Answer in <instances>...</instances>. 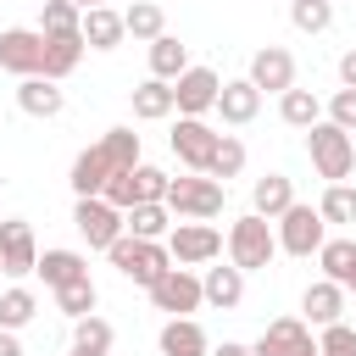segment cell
<instances>
[{
    "mask_svg": "<svg viewBox=\"0 0 356 356\" xmlns=\"http://www.w3.org/2000/svg\"><path fill=\"white\" fill-rule=\"evenodd\" d=\"M17 106L28 111V117H61V106H67V95L56 89V78H44V72H33V78H22L17 83Z\"/></svg>",
    "mask_w": 356,
    "mask_h": 356,
    "instance_id": "44dd1931",
    "label": "cell"
},
{
    "mask_svg": "<svg viewBox=\"0 0 356 356\" xmlns=\"http://www.w3.org/2000/svg\"><path fill=\"white\" fill-rule=\"evenodd\" d=\"M261 95H284L289 83H295V56L284 50V44H261L256 56H250V72H245Z\"/></svg>",
    "mask_w": 356,
    "mask_h": 356,
    "instance_id": "5bb4252c",
    "label": "cell"
},
{
    "mask_svg": "<svg viewBox=\"0 0 356 356\" xmlns=\"http://www.w3.org/2000/svg\"><path fill=\"white\" fill-rule=\"evenodd\" d=\"M72 6H78V11H89V6H106V0H72Z\"/></svg>",
    "mask_w": 356,
    "mask_h": 356,
    "instance_id": "7dc6e473",
    "label": "cell"
},
{
    "mask_svg": "<svg viewBox=\"0 0 356 356\" xmlns=\"http://www.w3.org/2000/svg\"><path fill=\"white\" fill-rule=\"evenodd\" d=\"M228 128H245V122H256V111H261V89L250 83V78H228L222 89H217V106H211Z\"/></svg>",
    "mask_w": 356,
    "mask_h": 356,
    "instance_id": "9a60e30c",
    "label": "cell"
},
{
    "mask_svg": "<svg viewBox=\"0 0 356 356\" xmlns=\"http://www.w3.org/2000/svg\"><path fill=\"white\" fill-rule=\"evenodd\" d=\"M83 11L72 0H39V33H78Z\"/></svg>",
    "mask_w": 356,
    "mask_h": 356,
    "instance_id": "d590c367",
    "label": "cell"
},
{
    "mask_svg": "<svg viewBox=\"0 0 356 356\" xmlns=\"http://www.w3.org/2000/svg\"><path fill=\"white\" fill-rule=\"evenodd\" d=\"M39 317V295L28 289V284H11V289H0V328H28Z\"/></svg>",
    "mask_w": 356,
    "mask_h": 356,
    "instance_id": "4316f807",
    "label": "cell"
},
{
    "mask_svg": "<svg viewBox=\"0 0 356 356\" xmlns=\"http://www.w3.org/2000/svg\"><path fill=\"white\" fill-rule=\"evenodd\" d=\"M128 100H134V117L139 122H161V117H172L178 106H172V83L167 78H145V83H134L128 89Z\"/></svg>",
    "mask_w": 356,
    "mask_h": 356,
    "instance_id": "603a6c76",
    "label": "cell"
},
{
    "mask_svg": "<svg viewBox=\"0 0 356 356\" xmlns=\"http://www.w3.org/2000/svg\"><path fill=\"white\" fill-rule=\"evenodd\" d=\"M167 256H172L178 267H206V261H217V256H222V234H217L211 222L178 217V222L167 228Z\"/></svg>",
    "mask_w": 356,
    "mask_h": 356,
    "instance_id": "8992f818",
    "label": "cell"
},
{
    "mask_svg": "<svg viewBox=\"0 0 356 356\" xmlns=\"http://www.w3.org/2000/svg\"><path fill=\"white\" fill-rule=\"evenodd\" d=\"M72 228L83 234L89 250H106V245L122 234V211H117L111 200H100V195H83V200L72 206Z\"/></svg>",
    "mask_w": 356,
    "mask_h": 356,
    "instance_id": "9c48e42d",
    "label": "cell"
},
{
    "mask_svg": "<svg viewBox=\"0 0 356 356\" xmlns=\"http://www.w3.org/2000/svg\"><path fill=\"white\" fill-rule=\"evenodd\" d=\"M317 356H356V328L339 317V323H328L323 334H317Z\"/></svg>",
    "mask_w": 356,
    "mask_h": 356,
    "instance_id": "f35d334b",
    "label": "cell"
},
{
    "mask_svg": "<svg viewBox=\"0 0 356 356\" xmlns=\"http://www.w3.org/2000/svg\"><path fill=\"white\" fill-rule=\"evenodd\" d=\"M312 323L306 317H273L261 328V339L250 345V356H312Z\"/></svg>",
    "mask_w": 356,
    "mask_h": 356,
    "instance_id": "30bf717a",
    "label": "cell"
},
{
    "mask_svg": "<svg viewBox=\"0 0 356 356\" xmlns=\"http://www.w3.org/2000/svg\"><path fill=\"white\" fill-rule=\"evenodd\" d=\"M328 122L345 128V134H356V89H339V95L328 100Z\"/></svg>",
    "mask_w": 356,
    "mask_h": 356,
    "instance_id": "b9f144b4",
    "label": "cell"
},
{
    "mask_svg": "<svg viewBox=\"0 0 356 356\" xmlns=\"http://www.w3.org/2000/svg\"><path fill=\"white\" fill-rule=\"evenodd\" d=\"M317 261H323V278L345 284L350 267H356V245H350V239H323V245H317Z\"/></svg>",
    "mask_w": 356,
    "mask_h": 356,
    "instance_id": "836d02e7",
    "label": "cell"
},
{
    "mask_svg": "<svg viewBox=\"0 0 356 356\" xmlns=\"http://www.w3.org/2000/svg\"><path fill=\"white\" fill-rule=\"evenodd\" d=\"M345 295H356V267H350V278H345Z\"/></svg>",
    "mask_w": 356,
    "mask_h": 356,
    "instance_id": "c3c4849f",
    "label": "cell"
},
{
    "mask_svg": "<svg viewBox=\"0 0 356 356\" xmlns=\"http://www.w3.org/2000/svg\"><path fill=\"white\" fill-rule=\"evenodd\" d=\"M44 61V33L39 28H6L0 33V67L17 72V78H33Z\"/></svg>",
    "mask_w": 356,
    "mask_h": 356,
    "instance_id": "4fadbf2b",
    "label": "cell"
},
{
    "mask_svg": "<svg viewBox=\"0 0 356 356\" xmlns=\"http://www.w3.org/2000/svg\"><path fill=\"white\" fill-rule=\"evenodd\" d=\"M184 67H189V44H178L172 33H156L150 39V78H167L172 83Z\"/></svg>",
    "mask_w": 356,
    "mask_h": 356,
    "instance_id": "83f0119b",
    "label": "cell"
},
{
    "mask_svg": "<svg viewBox=\"0 0 356 356\" xmlns=\"http://www.w3.org/2000/svg\"><path fill=\"white\" fill-rule=\"evenodd\" d=\"M228 200V184L206 178V172H189V178H167V211L172 217H195V222H211Z\"/></svg>",
    "mask_w": 356,
    "mask_h": 356,
    "instance_id": "277c9868",
    "label": "cell"
},
{
    "mask_svg": "<svg viewBox=\"0 0 356 356\" xmlns=\"http://www.w3.org/2000/svg\"><path fill=\"white\" fill-rule=\"evenodd\" d=\"M106 256H111V267H117L128 284H139V289H150V284L172 267V256H167V245H161V239H134L128 228L106 245Z\"/></svg>",
    "mask_w": 356,
    "mask_h": 356,
    "instance_id": "3957f363",
    "label": "cell"
},
{
    "mask_svg": "<svg viewBox=\"0 0 356 356\" xmlns=\"http://www.w3.org/2000/svg\"><path fill=\"white\" fill-rule=\"evenodd\" d=\"M72 356H111V350H78V345H72Z\"/></svg>",
    "mask_w": 356,
    "mask_h": 356,
    "instance_id": "bcb514c9",
    "label": "cell"
},
{
    "mask_svg": "<svg viewBox=\"0 0 356 356\" xmlns=\"http://www.w3.org/2000/svg\"><path fill=\"white\" fill-rule=\"evenodd\" d=\"M156 345H161V356H211V339L195 317H167Z\"/></svg>",
    "mask_w": 356,
    "mask_h": 356,
    "instance_id": "d6986e66",
    "label": "cell"
},
{
    "mask_svg": "<svg viewBox=\"0 0 356 356\" xmlns=\"http://www.w3.org/2000/svg\"><path fill=\"white\" fill-rule=\"evenodd\" d=\"M106 178H111V167H106L100 145L78 150V161H72V195H78V200H83V195H100V189H106Z\"/></svg>",
    "mask_w": 356,
    "mask_h": 356,
    "instance_id": "484cf974",
    "label": "cell"
},
{
    "mask_svg": "<svg viewBox=\"0 0 356 356\" xmlns=\"http://www.w3.org/2000/svg\"><path fill=\"white\" fill-rule=\"evenodd\" d=\"M100 156H106L111 172L139 167V134H134V128H106V134H100Z\"/></svg>",
    "mask_w": 356,
    "mask_h": 356,
    "instance_id": "f1b7e54d",
    "label": "cell"
},
{
    "mask_svg": "<svg viewBox=\"0 0 356 356\" xmlns=\"http://www.w3.org/2000/svg\"><path fill=\"white\" fill-rule=\"evenodd\" d=\"M200 300L206 306H217V312H234L239 300H245V273L228 261V267H206L200 273Z\"/></svg>",
    "mask_w": 356,
    "mask_h": 356,
    "instance_id": "ac0fdd59",
    "label": "cell"
},
{
    "mask_svg": "<svg viewBox=\"0 0 356 356\" xmlns=\"http://www.w3.org/2000/svg\"><path fill=\"white\" fill-rule=\"evenodd\" d=\"M278 117H284L289 128H312V122L323 117V100H317L312 89H295V83H289V89L278 95Z\"/></svg>",
    "mask_w": 356,
    "mask_h": 356,
    "instance_id": "4dcf8cb0",
    "label": "cell"
},
{
    "mask_svg": "<svg viewBox=\"0 0 356 356\" xmlns=\"http://www.w3.org/2000/svg\"><path fill=\"white\" fill-rule=\"evenodd\" d=\"M122 28H128V39H156V33H167V11L156 6V0H134L128 11H122Z\"/></svg>",
    "mask_w": 356,
    "mask_h": 356,
    "instance_id": "f546056e",
    "label": "cell"
},
{
    "mask_svg": "<svg viewBox=\"0 0 356 356\" xmlns=\"http://www.w3.org/2000/svg\"><path fill=\"white\" fill-rule=\"evenodd\" d=\"M95 306H100L95 278H78V284H61V289H56V312H67V317H83V312H95Z\"/></svg>",
    "mask_w": 356,
    "mask_h": 356,
    "instance_id": "e575fe53",
    "label": "cell"
},
{
    "mask_svg": "<svg viewBox=\"0 0 356 356\" xmlns=\"http://www.w3.org/2000/svg\"><path fill=\"white\" fill-rule=\"evenodd\" d=\"M100 200H111L117 211H128V206H134V167H128V172H111L106 189H100Z\"/></svg>",
    "mask_w": 356,
    "mask_h": 356,
    "instance_id": "60d3db41",
    "label": "cell"
},
{
    "mask_svg": "<svg viewBox=\"0 0 356 356\" xmlns=\"http://www.w3.org/2000/svg\"><path fill=\"white\" fill-rule=\"evenodd\" d=\"M289 206H295V184H289L284 172H267V178L250 184V211H256V217L273 222V217H284Z\"/></svg>",
    "mask_w": 356,
    "mask_h": 356,
    "instance_id": "7402d4cb",
    "label": "cell"
},
{
    "mask_svg": "<svg viewBox=\"0 0 356 356\" xmlns=\"http://www.w3.org/2000/svg\"><path fill=\"white\" fill-rule=\"evenodd\" d=\"M83 50H89V44H83V33H44V61H39V72L61 83V78H72V72H78Z\"/></svg>",
    "mask_w": 356,
    "mask_h": 356,
    "instance_id": "e0dca14e",
    "label": "cell"
},
{
    "mask_svg": "<svg viewBox=\"0 0 356 356\" xmlns=\"http://www.w3.org/2000/svg\"><path fill=\"white\" fill-rule=\"evenodd\" d=\"M122 228H128L134 239H167L172 211H167V200H139V206L122 211Z\"/></svg>",
    "mask_w": 356,
    "mask_h": 356,
    "instance_id": "cb8c5ba5",
    "label": "cell"
},
{
    "mask_svg": "<svg viewBox=\"0 0 356 356\" xmlns=\"http://www.w3.org/2000/svg\"><path fill=\"white\" fill-rule=\"evenodd\" d=\"M300 317H306L312 328H328V323H339V317H345V284H334V278H317V284H306V295H300Z\"/></svg>",
    "mask_w": 356,
    "mask_h": 356,
    "instance_id": "2e32d148",
    "label": "cell"
},
{
    "mask_svg": "<svg viewBox=\"0 0 356 356\" xmlns=\"http://www.w3.org/2000/svg\"><path fill=\"white\" fill-rule=\"evenodd\" d=\"M39 261V245H33V228L22 217H6L0 222V273L6 278H28Z\"/></svg>",
    "mask_w": 356,
    "mask_h": 356,
    "instance_id": "7c38bea8",
    "label": "cell"
},
{
    "mask_svg": "<svg viewBox=\"0 0 356 356\" xmlns=\"http://www.w3.org/2000/svg\"><path fill=\"white\" fill-rule=\"evenodd\" d=\"M289 22H295L300 33H323V28L334 22V0H295V6H289Z\"/></svg>",
    "mask_w": 356,
    "mask_h": 356,
    "instance_id": "74e56055",
    "label": "cell"
},
{
    "mask_svg": "<svg viewBox=\"0 0 356 356\" xmlns=\"http://www.w3.org/2000/svg\"><path fill=\"white\" fill-rule=\"evenodd\" d=\"M339 89H356V44L339 56Z\"/></svg>",
    "mask_w": 356,
    "mask_h": 356,
    "instance_id": "7bdbcfd3",
    "label": "cell"
},
{
    "mask_svg": "<svg viewBox=\"0 0 356 356\" xmlns=\"http://www.w3.org/2000/svg\"><path fill=\"white\" fill-rule=\"evenodd\" d=\"M145 295H150V306L167 312V317H189V312H200V278H195L189 267H178V261H172Z\"/></svg>",
    "mask_w": 356,
    "mask_h": 356,
    "instance_id": "52a82bcc",
    "label": "cell"
},
{
    "mask_svg": "<svg viewBox=\"0 0 356 356\" xmlns=\"http://www.w3.org/2000/svg\"><path fill=\"white\" fill-rule=\"evenodd\" d=\"M239 172H245V145H239L234 134H217V145H211V161H206V178L228 184V178H239Z\"/></svg>",
    "mask_w": 356,
    "mask_h": 356,
    "instance_id": "1f68e13d",
    "label": "cell"
},
{
    "mask_svg": "<svg viewBox=\"0 0 356 356\" xmlns=\"http://www.w3.org/2000/svg\"><path fill=\"white\" fill-rule=\"evenodd\" d=\"M78 33H83V44H89V50H117V44L128 39L122 11H111V6H89V11H83V22H78Z\"/></svg>",
    "mask_w": 356,
    "mask_h": 356,
    "instance_id": "ffe728a7",
    "label": "cell"
},
{
    "mask_svg": "<svg viewBox=\"0 0 356 356\" xmlns=\"http://www.w3.org/2000/svg\"><path fill=\"white\" fill-rule=\"evenodd\" d=\"M217 89H222V78L211 72V67H184L178 78H172V106H178V117H206L211 106H217Z\"/></svg>",
    "mask_w": 356,
    "mask_h": 356,
    "instance_id": "ba28073f",
    "label": "cell"
},
{
    "mask_svg": "<svg viewBox=\"0 0 356 356\" xmlns=\"http://www.w3.org/2000/svg\"><path fill=\"white\" fill-rule=\"evenodd\" d=\"M222 250H228V261H234L239 273H261V267H273V256H278V234H273V222H267V217L245 211V217H234V222H228Z\"/></svg>",
    "mask_w": 356,
    "mask_h": 356,
    "instance_id": "6da1fadb",
    "label": "cell"
},
{
    "mask_svg": "<svg viewBox=\"0 0 356 356\" xmlns=\"http://www.w3.org/2000/svg\"><path fill=\"white\" fill-rule=\"evenodd\" d=\"M33 273H39L50 289H61V284H78V278H89V261H83L78 250H39Z\"/></svg>",
    "mask_w": 356,
    "mask_h": 356,
    "instance_id": "d4e9b609",
    "label": "cell"
},
{
    "mask_svg": "<svg viewBox=\"0 0 356 356\" xmlns=\"http://www.w3.org/2000/svg\"><path fill=\"white\" fill-rule=\"evenodd\" d=\"M306 156H312L317 178H328V184H345V178L356 172V139H350L345 128H334L328 117H317V122L306 128Z\"/></svg>",
    "mask_w": 356,
    "mask_h": 356,
    "instance_id": "7a4b0ae2",
    "label": "cell"
},
{
    "mask_svg": "<svg viewBox=\"0 0 356 356\" xmlns=\"http://www.w3.org/2000/svg\"><path fill=\"white\" fill-rule=\"evenodd\" d=\"M139 200H167V172L161 167H145V161L134 167V206Z\"/></svg>",
    "mask_w": 356,
    "mask_h": 356,
    "instance_id": "ab89813d",
    "label": "cell"
},
{
    "mask_svg": "<svg viewBox=\"0 0 356 356\" xmlns=\"http://www.w3.org/2000/svg\"><path fill=\"white\" fill-rule=\"evenodd\" d=\"M0 356H28V350H22V339H17L11 328H0Z\"/></svg>",
    "mask_w": 356,
    "mask_h": 356,
    "instance_id": "ee69618b",
    "label": "cell"
},
{
    "mask_svg": "<svg viewBox=\"0 0 356 356\" xmlns=\"http://www.w3.org/2000/svg\"><path fill=\"white\" fill-rule=\"evenodd\" d=\"M211 356H250V345H239V339H222Z\"/></svg>",
    "mask_w": 356,
    "mask_h": 356,
    "instance_id": "f6af8a7d",
    "label": "cell"
},
{
    "mask_svg": "<svg viewBox=\"0 0 356 356\" xmlns=\"http://www.w3.org/2000/svg\"><path fill=\"white\" fill-rule=\"evenodd\" d=\"M312 356H317V350H312Z\"/></svg>",
    "mask_w": 356,
    "mask_h": 356,
    "instance_id": "681fc988",
    "label": "cell"
},
{
    "mask_svg": "<svg viewBox=\"0 0 356 356\" xmlns=\"http://www.w3.org/2000/svg\"><path fill=\"white\" fill-rule=\"evenodd\" d=\"M317 211H323V222H356V189L350 184H328L323 189V200H317Z\"/></svg>",
    "mask_w": 356,
    "mask_h": 356,
    "instance_id": "8d00e7d4",
    "label": "cell"
},
{
    "mask_svg": "<svg viewBox=\"0 0 356 356\" xmlns=\"http://www.w3.org/2000/svg\"><path fill=\"white\" fill-rule=\"evenodd\" d=\"M273 222H278V228H273V234H278V250H284V256H300V261L317 256V245L328 239L323 211H317V206H300V200H295L284 217H273Z\"/></svg>",
    "mask_w": 356,
    "mask_h": 356,
    "instance_id": "5b68a950",
    "label": "cell"
},
{
    "mask_svg": "<svg viewBox=\"0 0 356 356\" xmlns=\"http://www.w3.org/2000/svg\"><path fill=\"white\" fill-rule=\"evenodd\" d=\"M111 339H117V328H111L100 312L72 317V345H78V350H111Z\"/></svg>",
    "mask_w": 356,
    "mask_h": 356,
    "instance_id": "d6a6232c",
    "label": "cell"
},
{
    "mask_svg": "<svg viewBox=\"0 0 356 356\" xmlns=\"http://www.w3.org/2000/svg\"><path fill=\"white\" fill-rule=\"evenodd\" d=\"M167 145H172V156H178L189 172H206L211 145H217V128H211L206 117H178V128L167 134Z\"/></svg>",
    "mask_w": 356,
    "mask_h": 356,
    "instance_id": "8fae6325",
    "label": "cell"
}]
</instances>
